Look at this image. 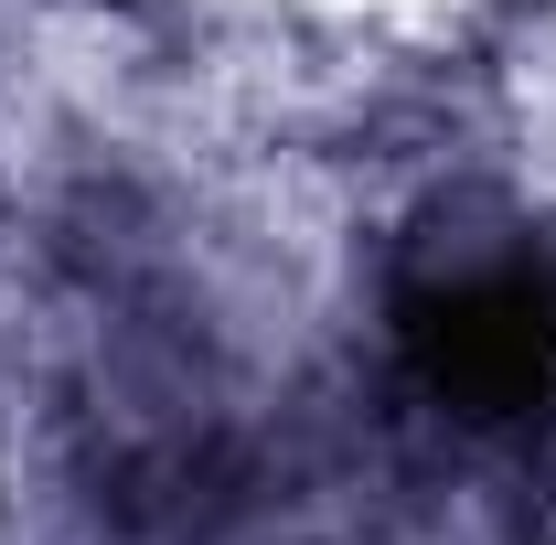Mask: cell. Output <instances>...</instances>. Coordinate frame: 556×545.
<instances>
[{
  "label": "cell",
  "mask_w": 556,
  "mask_h": 545,
  "mask_svg": "<svg viewBox=\"0 0 556 545\" xmlns=\"http://www.w3.org/2000/svg\"><path fill=\"white\" fill-rule=\"evenodd\" d=\"M396 342L407 375L439 396L450 417H535L556 407V268L535 257H471L439 268L396 300Z\"/></svg>",
  "instance_id": "6da1fadb"
}]
</instances>
